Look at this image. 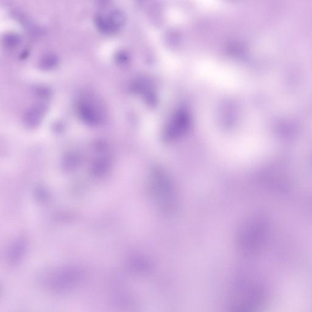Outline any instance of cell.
<instances>
[{"mask_svg":"<svg viewBox=\"0 0 312 312\" xmlns=\"http://www.w3.org/2000/svg\"><path fill=\"white\" fill-rule=\"evenodd\" d=\"M78 273L73 270L66 271L61 273L60 276L58 275L55 283H53L56 288H65L72 285L73 283L78 280Z\"/></svg>","mask_w":312,"mask_h":312,"instance_id":"3","label":"cell"},{"mask_svg":"<svg viewBox=\"0 0 312 312\" xmlns=\"http://www.w3.org/2000/svg\"><path fill=\"white\" fill-rule=\"evenodd\" d=\"M4 44L11 48L16 47L20 42V38L15 34H9L6 35L3 39Z\"/></svg>","mask_w":312,"mask_h":312,"instance_id":"5","label":"cell"},{"mask_svg":"<svg viewBox=\"0 0 312 312\" xmlns=\"http://www.w3.org/2000/svg\"><path fill=\"white\" fill-rule=\"evenodd\" d=\"M94 22L99 31L104 34H114L120 30L109 15L107 16L102 14L97 15Z\"/></svg>","mask_w":312,"mask_h":312,"instance_id":"2","label":"cell"},{"mask_svg":"<svg viewBox=\"0 0 312 312\" xmlns=\"http://www.w3.org/2000/svg\"><path fill=\"white\" fill-rule=\"evenodd\" d=\"M24 243L19 242L16 243L12 250H11V254H10V259L12 262H16V260H19V258H20V255L22 254L24 252Z\"/></svg>","mask_w":312,"mask_h":312,"instance_id":"4","label":"cell"},{"mask_svg":"<svg viewBox=\"0 0 312 312\" xmlns=\"http://www.w3.org/2000/svg\"><path fill=\"white\" fill-rule=\"evenodd\" d=\"M150 193L156 206L167 215L177 210L178 198L170 181L163 174L153 175L150 184Z\"/></svg>","mask_w":312,"mask_h":312,"instance_id":"1","label":"cell"}]
</instances>
